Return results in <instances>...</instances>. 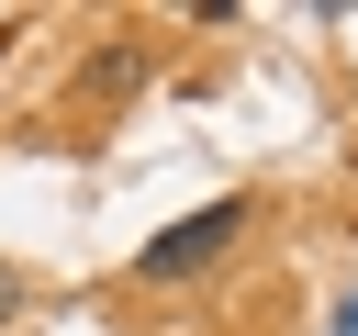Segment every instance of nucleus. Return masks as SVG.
I'll return each instance as SVG.
<instances>
[{
    "mask_svg": "<svg viewBox=\"0 0 358 336\" xmlns=\"http://www.w3.org/2000/svg\"><path fill=\"white\" fill-rule=\"evenodd\" d=\"M123 90H145V45H101L78 67V101H123Z\"/></svg>",
    "mask_w": 358,
    "mask_h": 336,
    "instance_id": "f03ea898",
    "label": "nucleus"
},
{
    "mask_svg": "<svg viewBox=\"0 0 358 336\" xmlns=\"http://www.w3.org/2000/svg\"><path fill=\"white\" fill-rule=\"evenodd\" d=\"M246 190H224V202H201V213H179V224H157L145 246H134V280H190V269H213L235 235H246Z\"/></svg>",
    "mask_w": 358,
    "mask_h": 336,
    "instance_id": "f257e3e1",
    "label": "nucleus"
},
{
    "mask_svg": "<svg viewBox=\"0 0 358 336\" xmlns=\"http://www.w3.org/2000/svg\"><path fill=\"white\" fill-rule=\"evenodd\" d=\"M324 336H358V291H336V325H324Z\"/></svg>",
    "mask_w": 358,
    "mask_h": 336,
    "instance_id": "20e7f679",
    "label": "nucleus"
},
{
    "mask_svg": "<svg viewBox=\"0 0 358 336\" xmlns=\"http://www.w3.org/2000/svg\"><path fill=\"white\" fill-rule=\"evenodd\" d=\"M22 302H34V280H22V269H11V258H0V336H11V325H22Z\"/></svg>",
    "mask_w": 358,
    "mask_h": 336,
    "instance_id": "7ed1b4c3",
    "label": "nucleus"
}]
</instances>
